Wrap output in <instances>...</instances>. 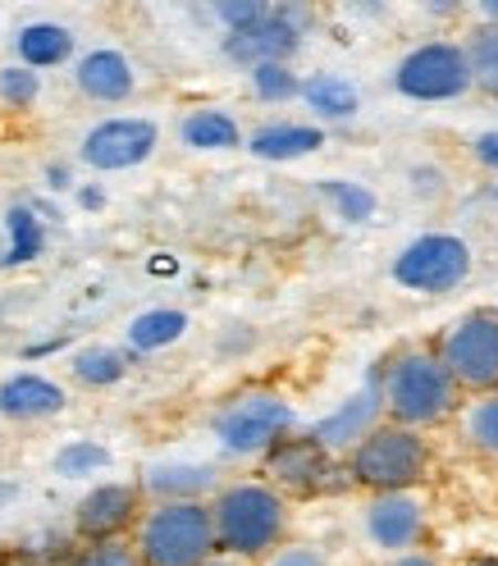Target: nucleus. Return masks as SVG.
Here are the masks:
<instances>
[{
    "label": "nucleus",
    "mask_w": 498,
    "mask_h": 566,
    "mask_svg": "<svg viewBox=\"0 0 498 566\" xmlns=\"http://www.w3.org/2000/svg\"><path fill=\"white\" fill-rule=\"evenodd\" d=\"M64 407H69V394L46 375H10L0 384V416L42 420V416H60Z\"/></svg>",
    "instance_id": "nucleus-17"
},
{
    "label": "nucleus",
    "mask_w": 498,
    "mask_h": 566,
    "mask_svg": "<svg viewBox=\"0 0 498 566\" xmlns=\"http://www.w3.org/2000/svg\"><path fill=\"white\" fill-rule=\"evenodd\" d=\"M467 51V69H471V87L489 101H498V28L485 23L480 32H471V42H461Z\"/></svg>",
    "instance_id": "nucleus-26"
},
{
    "label": "nucleus",
    "mask_w": 498,
    "mask_h": 566,
    "mask_svg": "<svg viewBox=\"0 0 498 566\" xmlns=\"http://www.w3.org/2000/svg\"><path fill=\"white\" fill-rule=\"evenodd\" d=\"M160 147V128L156 119H142V115H115V119H101L83 133V147L79 160L96 174H120V169H137L147 165Z\"/></svg>",
    "instance_id": "nucleus-9"
},
{
    "label": "nucleus",
    "mask_w": 498,
    "mask_h": 566,
    "mask_svg": "<svg viewBox=\"0 0 498 566\" xmlns=\"http://www.w3.org/2000/svg\"><path fill=\"white\" fill-rule=\"evenodd\" d=\"M266 14H270L266 0H229V6H216V19L225 23V32H242V28H252Z\"/></svg>",
    "instance_id": "nucleus-32"
},
{
    "label": "nucleus",
    "mask_w": 498,
    "mask_h": 566,
    "mask_svg": "<svg viewBox=\"0 0 498 566\" xmlns=\"http://www.w3.org/2000/svg\"><path fill=\"white\" fill-rule=\"evenodd\" d=\"M307 23L311 14L298 6H270L266 19H257L252 28L242 32H225V55L242 69H257V64H289L307 38Z\"/></svg>",
    "instance_id": "nucleus-10"
},
{
    "label": "nucleus",
    "mask_w": 498,
    "mask_h": 566,
    "mask_svg": "<svg viewBox=\"0 0 498 566\" xmlns=\"http://www.w3.org/2000/svg\"><path fill=\"white\" fill-rule=\"evenodd\" d=\"M380 424H384V398H380V384H371L362 394H352L339 411H330L325 420H315L307 439L330 457V452H352Z\"/></svg>",
    "instance_id": "nucleus-13"
},
{
    "label": "nucleus",
    "mask_w": 498,
    "mask_h": 566,
    "mask_svg": "<svg viewBox=\"0 0 498 566\" xmlns=\"http://www.w3.org/2000/svg\"><path fill=\"white\" fill-rule=\"evenodd\" d=\"M347 467H352V480L371 493H412L430 475V443H425L421 430L384 420L380 430H371L347 452Z\"/></svg>",
    "instance_id": "nucleus-4"
},
{
    "label": "nucleus",
    "mask_w": 498,
    "mask_h": 566,
    "mask_svg": "<svg viewBox=\"0 0 498 566\" xmlns=\"http://www.w3.org/2000/svg\"><path fill=\"white\" fill-rule=\"evenodd\" d=\"M0 265H6V233H0Z\"/></svg>",
    "instance_id": "nucleus-39"
},
{
    "label": "nucleus",
    "mask_w": 498,
    "mask_h": 566,
    "mask_svg": "<svg viewBox=\"0 0 498 566\" xmlns=\"http://www.w3.org/2000/svg\"><path fill=\"white\" fill-rule=\"evenodd\" d=\"M6 265H28V261H38L42 256V247H46V229L42 220L32 216V206H10L6 210Z\"/></svg>",
    "instance_id": "nucleus-23"
},
{
    "label": "nucleus",
    "mask_w": 498,
    "mask_h": 566,
    "mask_svg": "<svg viewBox=\"0 0 498 566\" xmlns=\"http://www.w3.org/2000/svg\"><path fill=\"white\" fill-rule=\"evenodd\" d=\"M380 398H384V420L407 424V430H435L461 402L453 375L444 370L435 352H425V347L398 352V357L384 366Z\"/></svg>",
    "instance_id": "nucleus-2"
},
{
    "label": "nucleus",
    "mask_w": 498,
    "mask_h": 566,
    "mask_svg": "<svg viewBox=\"0 0 498 566\" xmlns=\"http://www.w3.org/2000/svg\"><path fill=\"white\" fill-rule=\"evenodd\" d=\"M270 471H274V480H283V484H315L320 480V471H325V452H320L311 439H283V443H274L270 448Z\"/></svg>",
    "instance_id": "nucleus-22"
},
{
    "label": "nucleus",
    "mask_w": 498,
    "mask_h": 566,
    "mask_svg": "<svg viewBox=\"0 0 498 566\" xmlns=\"http://www.w3.org/2000/svg\"><path fill=\"white\" fill-rule=\"evenodd\" d=\"M179 142L188 151H238L242 147V128L225 111H193L179 124Z\"/></svg>",
    "instance_id": "nucleus-20"
},
{
    "label": "nucleus",
    "mask_w": 498,
    "mask_h": 566,
    "mask_svg": "<svg viewBox=\"0 0 498 566\" xmlns=\"http://www.w3.org/2000/svg\"><path fill=\"white\" fill-rule=\"evenodd\" d=\"M137 489L147 493L152 503H210V499H216V489H220V471L216 467L165 462V467L142 471Z\"/></svg>",
    "instance_id": "nucleus-15"
},
{
    "label": "nucleus",
    "mask_w": 498,
    "mask_h": 566,
    "mask_svg": "<svg viewBox=\"0 0 498 566\" xmlns=\"http://www.w3.org/2000/svg\"><path fill=\"white\" fill-rule=\"evenodd\" d=\"M242 147L252 151L257 160H302V156H315L325 147V128L320 124H293V119H279V124H261L252 137H242Z\"/></svg>",
    "instance_id": "nucleus-16"
},
{
    "label": "nucleus",
    "mask_w": 498,
    "mask_h": 566,
    "mask_svg": "<svg viewBox=\"0 0 498 566\" xmlns=\"http://www.w3.org/2000/svg\"><path fill=\"white\" fill-rule=\"evenodd\" d=\"M362 535L375 553L403 557L425 539V503L416 493H375L362 512Z\"/></svg>",
    "instance_id": "nucleus-11"
},
{
    "label": "nucleus",
    "mask_w": 498,
    "mask_h": 566,
    "mask_svg": "<svg viewBox=\"0 0 498 566\" xmlns=\"http://www.w3.org/2000/svg\"><path fill=\"white\" fill-rule=\"evenodd\" d=\"M476 256H471V242L457 238V233H421L412 238L403 252L394 256V283L407 293H453L457 283H467Z\"/></svg>",
    "instance_id": "nucleus-6"
},
{
    "label": "nucleus",
    "mask_w": 498,
    "mask_h": 566,
    "mask_svg": "<svg viewBox=\"0 0 498 566\" xmlns=\"http://www.w3.org/2000/svg\"><path fill=\"white\" fill-rule=\"evenodd\" d=\"M210 525H216L220 553L257 562L274 553L289 535V499L266 480L220 484L216 499H210Z\"/></svg>",
    "instance_id": "nucleus-1"
},
{
    "label": "nucleus",
    "mask_w": 498,
    "mask_h": 566,
    "mask_svg": "<svg viewBox=\"0 0 498 566\" xmlns=\"http://www.w3.org/2000/svg\"><path fill=\"white\" fill-rule=\"evenodd\" d=\"M293 424H298V411L279 394H247L216 416V434H220L225 452L257 457V452H270L274 443L289 439Z\"/></svg>",
    "instance_id": "nucleus-8"
},
{
    "label": "nucleus",
    "mask_w": 498,
    "mask_h": 566,
    "mask_svg": "<svg viewBox=\"0 0 498 566\" xmlns=\"http://www.w3.org/2000/svg\"><path fill=\"white\" fill-rule=\"evenodd\" d=\"M435 357L453 375L457 394H498V311H471L439 338Z\"/></svg>",
    "instance_id": "nucleus-5"
},
{
    "label": "nucleus",
    "mask_w": 498,
    "mask_h": 566,
    "mask_svg": "<svg viewBox=\"0 0 498 566\" xmlns=\"http://www.w3.org/2000/svg\"><path fill=\"white\" fill-rule=\"evenodd\" d=\"M461 439L480 457L498 462V394H480L467 402V411H461Z\"/></svg>",
    "instance_id": "nucleus-25"
},
{
    "label": "nucleus",
    "mask_w": 498,
    "mask_h": 566,
    "mask_svg": "<svg viewBox=\"0 0 498 566\" xmlns=\"http://www.w3.org/2000/svg\"><path fill=\"white\" fill-rule=\"evenodd\" d=\"M137 516H142V489L128 480H111V484H96L74 507V530L87 544L92 539H120L128 525H137Z\"/></svg>",
    "instance_id": "nucleus-12"
},
{
    "label": "nucleus",
    "mask_w": 498,
    "mask_h": 566,
    "mask_svg": "<svg viewBox=\"0 0 498 566\" xmlns=\"http://www.w3.org/2000/svg\"><path fill=\"white\" fill-rule=\"evenodd\" d=\"M74 379L79 384H87V388H111V384H120L124 375H128V352H120V347H111V343H92V347H83V352H74Z\"/></svg>",
    "instance_id": "nucleus-24"
},
{
    "label": "nucleus",
    "mask_w": 498,
    "mask_h": 566,
    "mask_svg": "<svg viewBox=\"0 0 498 566\" xmlns=\"http://www.w3.org/2000/svg\"><path fill=\"white\" fill-rule=\"evenodd\" d=\"M476 10H480V14H485L494 28H498V0H485V6H476Z\"/></svg>",
    "instance_id": "nucleus-38"
},
{
    "label": "nucleus",
    "mask_w": 498,
    "mask_h": 566,
    "mask_svg": "<svg viewBox=\"0 0 498 566\" xmlns=\"http://www.w3.org/2000/svg\"><path fill=\"white\" fill-rule=\"evenodd\" d=\"M51 467H55V475H64V480H83V475H92V471H105V467H111V448H105V443H92V439H79V443L60 448Z\"/></svg>",
    "instance_id": "nucleus-28"
},
{
    "label": "nucleus",
    "mask_w": 498,
    "mask_h": 566,
    "mask_svg": "<svg viewBox=\"0 0 498 566\" xmlns=\"http://www.w3.org/2000/svg\"><path fill=\"white\" fill-rule=\"evenodd\" d=\"M74 566H142V557H137L133 539L120 535V539H92V544L74 557Z\"/></svg>",
    "instance_id": "nucleus-31"
},
{
    "label": "nucleus",
    "mask_w": 498,
    "mask_h": 566,
    "mask_svg": "<svg viewBox=\"0 0 498 566\" xmlns=\"http://www.w3.org/2000/svg\"><path fill=\"white\" fill-rule=\"evenodd\" d=\"M14 51H19V64L23 69H55V64H69L74 60V32L64 23H51V19H38V23H23L19 38H14Z\"/></svg>",
    "instance_id": "nucleus-18"
},
{
    "label": "nucleus",
    "mask_w": 498,
    "mask_h": 566,
    "mask_svg": "<svg viewBox=\"0 0 498 566\" xmlns=\"http://www.w3.org/2000/svg\"><path fill=\"white\" fill-rule=\"evenodd\" d=\"M0 566H32V562H0Z\"/></svg>",
    "instance_id": "nucleus-40"
},
{
    "label": "nucleus",
    "mask_w": 498,
    "mask_h": 566,
    "mask_svg": "<svg viewBox=\"0 0 498 566\" xmlns=\"http://www.w3.org/2000/svg\"><path fill=\"white\" fill-rule=\"evenodd\" d=\"M315 192L334 206V216L343 224H366L375 216V206H380L366 184H352V179H325V184H315Z\"/></svg>",
    "instance_id": "nucleus-27"
},
{
    "label": "nucleus",
    "mask_w": 498,
    "mask_h": 566,
    "mask_svg": "<svg viewBox=\"0 0 498 566\" xmlns=\"http://www.w3.org/2000/svg\"><path fill=\"white\" fill-rule=\"evenodd\" d=\"M394 92L416 105L457 101L471 92V69L461 42H421L394 64Z\"/></svg>",
    "instance_id": "nucleus-7"
},
{
    "label": "nucleus",
    "mask_w": 498,
    "mask_h": 566,
    "mask_svg": "<svg viewBox=\"0 0 498 566\" xmlns=\"http://www.w3.org/2000/svg\"><path fill=\"white\" fill-rule=\"evenodd\" d=\"M471 156H476L485 169L498 174V133H480V137L471 142Z\"/></svg>",
    "instance_id": "nucleus-34"
},
{
    "label": "nucleus",
    "mask_w": 498,
    "mask_h": 566,
    "mask_svg": "<svg viewBox=\"0 0 498 566\" xmlns=\"http://www.w3.org/2000/svg\"><path fill=\"white\" fill-rule=\"evenodd\" d=\"M142 566H201L220 553L210 503H152L133 525Z\"/></svg>",
    "instance_id": "nucleus-3"
},
{
    "label": "nucleus",
    "mask_w": 498,
    "mask_h": 566,
    "mask_svg": "<svg viewBox=\"0 0 498 566\" xmlns=\"http://www.w3.org/2000/svg\"><path fill=\"white\" fill-rule=\"evenodd\" d=\"M74 87L96 105H120V101H128L137 92V69H133V60L124 51L96 46V51L74 60Z\"/></svg>",
    "instance_id": "nucleus-14"
},
{
    "label": "nucleus",
    "mask_w": 498,
    "mask_h": 566,
    "mask_svg": "<svg viewBox=\"0 0 498 566\" xmlns=\"http://www.w3.org/2000/svg\"><path fill=\"white\" fill-rule=\"evenodd\" d=\"M388 566H444V562H439V553H430V548H412V553L394 557Z\"/></svg>",
    "instance_id": "nucleus-35"
},
{
    "label": "nucleus",
    "mask_w": 498,
    "mask_h": 566,
    "mask_svg": "<svg viewBox=\"0 0 498 566\" xmlns=\"http://www.w3.org/2000/svg\"><path fill=\"white\" fill-rule=\"evenodd\" d=\"M247 74H252V92L270 105H283V101H293L302 92V78L289 64H257V69H247Z\"/></svg>",
    "instance_id": "nucleus-29"
},
{
    "label": "nucleus",
    "mask_w": 498,
    "mask_h": 566,
    "mask_svg": "<svg viewBox=\"0 0 498 566\" xmlns=\"http://www.w3.org/2000/svg\"><path fill=\"white\" fill-rule=\"evenodd\" d=\"M261 566H330L325 548H315V544H289L283 539L274 553H266Z\"/></svg>",
    "instance_id": "nucleus-33"
},
{
    "label": "nucleus",
    "mask_w": 498,
    "mask_h": 566,
    "mask_svg": "<svg viewBox=\"0 0 498 566\" xmlns=\"http://www.w3.org/2000/svg\"><path fill=\"white\" fill-rule=\"evenodd\" d=\"M10 499H19V484H10V480H0V507H6Z\"/></svg>",
    "instance_id": "nucleus-37"
},
{
    "label": "nucleus",
    "mask_w": 498,
    "mask_h": 566,
    "mask_svg": "<svg viewBox=\"0 0 498 566\" xmlns=\"http://www.w3.org/2000/svg\"><path fill=\"white\" fill-rule=\"evenodd\" d=\"M298 96L307 101V111H311L315 119H330V124L352 119V115L362 111L357 83H347L343 74H311V78H302V92H298Z\"/></svg>",
    "instance_id": "nucleus-19"
},
{
    "label": "nucleus",
    "mask_w": 498,
    "mask_h": 566,
    "mask_svg": "<svg viewBox=\"0 0 498 566\" xmlns=\"http://www.w3.org/2000/svg\"><path fill=\"white\" fill-rule=\"evenodd\" d=\"M38 96H42V78L32 74V69H23V64L0 69V105H14V111H23V105H32Z\"/></svg>",
    "instance_id": "nucleus-30"
},
{
    "label": "nucleus",
    "mask_w": 498,
    "mask_h": 566,
    "mask_svg": "<svg viewBox=\"0 0 498 566\" xmlns=\"http://www.w3.org/2000/svg\"><path fill=\"white\" fill-rule=\"evenodd\" d=\"M188 311L179 306H152V311H142L137 321L128 325V347L133 352H160L169 343H179L188 334Z\"/></svg>",
    "instance_id": "nucleus-21"
},
{
    "label": "nucleus",
    "mask_w": 498,
    "mask_h": 566,
    "mask_svg": "<svg viewBox=\"0 0 498 566\" xmlns=\"http://www.w3.org/2000/svg\"><path fill=\"white\" fill-rule=\"evenodd\" d=\"M201 566H252V562H242V557H229V553H216L210 562H201Z\"/></svg>",
    "instance_id": "nucleus-36"
}]
</instances>
